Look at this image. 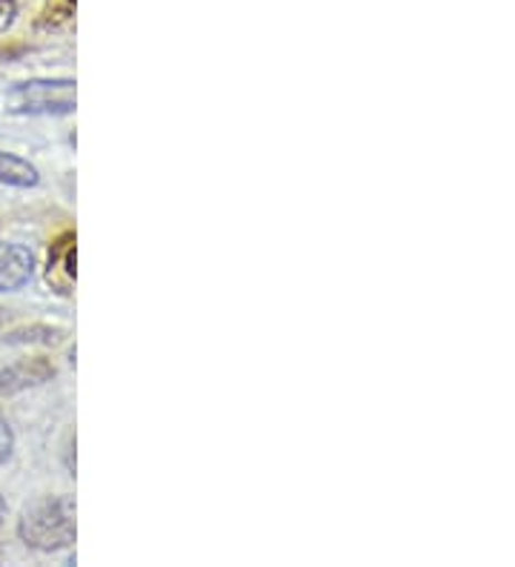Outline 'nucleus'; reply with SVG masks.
<instances>
[{
    "label": "nucleus",
    "mask_w": 515,
    "mask_h": 567,
    "mask_svg": "<svg viewBox=\"0 0 515 567\" xmlns=\"http://www.w3.org/2000/svg\"><path fill=\"white\" fill-rule=\"evenodd\" d=\"M75 498L49 496L27 507L18 522V536L23 545L41 554H55L75 542Z\"/></svg>",
    "instance_id": "obj_1"
},
{
    "label": "nucleus",
    "mask_w": 515,
    "mask_h": 567,
    "mask_svg": "<svg viewBox=\"0 0 515 567\" xmlns=\"http://www.w3.org/2000/svg\"><path fill=\"white\" fill-rule=\"evenodd\" d=\"M7 112L14 115H72L78 104V86L69 78H34L9 86L3 95Z\"/></svg>",
    "instance_id": "obj_2"
},
{
    "label": "nucleus",
    "mask_w": 515,
    "mask_h": 567,
    "mask_svg": "<svg viewBox=\"0 0 515 567\" xmlns=\"http://www.w3.org/2000/svg\"><path fill=\"white\" fill-rule=\"evenodd\" d=\"M55 379V367L47 359H27L0 367V395H18Z\"/></svg>",
    "instance_id": "obj_3"
},
{
    "label": "nucleus",
    "mask_w": 515,
    "mask_h": 567,
    "mask_svg": "<svg viewBox=\"0 0 515 567\" xmlns=\"http://www.w3.org/2000/svg\"><path fill=\"white\" fill-rule=\"evenodd\" d=\"M34 276L32 249L23 244H0V292L27 287Z\"/></svg>",
    "instance_id": "obj_4"
},
{
    "label": "nucleus",
    "mask_w": 515,
    "mask_h": 567,
    "mask_svg": "<svg viewBox=\"0 0 515 567\" xmlns=\"http://www.w3.org/2000/svg\"><path fill=\"white\" fill-rule=\"evenodd\" d=\"M75 236L66 233L55 241L52 252H49V267H47V281L55 287L58 292L69 296L72 292V284H75Z\"/></svg>",
    "instance_id": "obj_5"
},
{
    "label": "nucleus",
    "mask_w": 515,
    "mask_h": 567,
    "mask_svg": "<svg viewBox=\"0 0 515 567\" xmlns=\"http://www.w3.org/2000/svg\"><path fill=\"white\" fill-rule=\"evenodd\" d=\"M0 184L14 189H32L41 184V173L21 155L0 153Z\"/></svg>",
    "instance_id": "obj_6"
},
{
    "label": "nucleus",
    "mask_w": 515,
    "mask_h": 567,
    "mask_svg": "<svg viewBox=\"0 0 515 567\" xmlns=\"http://www.w3.org/2000/svg\"><path fill=\"white\" fill-rule=\"evenodd\" d=\"M61 330L52 327H29V330H14L7 336V344H58Z\"/></svg>",
    "instance_id": "obj_7"
},
{
    "label": "nucleus",
    "mask_w": 515,
    "mask_h": 567,
    "mask_svg": "<svg viewBox=\"0 0 515 567\" xmlns=\"http://www.w3.org/2000/svg\"><path fill=\"white\" fill-rule=\"evenodd\" d=\"M14 450V433L12 424L7 422V415H0V464H7L12 458Z\"/></svg>",
    "instance_id": "obj_8"
},
{
    "label": "nucleus",
    "mask_w": 515,
    "mask_h": 567,
    "mask_svg": "<svg viewBox=\"0 0 515 567\" xmlns=\"http://www.w3.org/2000/svg\"><path fill=\"white\" fill-rule=\"evenodd\" d=\"M14 21V0H0V29Z\"/></svg>",
    "instance_id": "obj_9"
},
{
    "label": "nucleus",
    "mask_w": 515,
    "mask_h": 567,
    "mask_svg": "<svg viewBox=\"0 0 515 567\" xmlns=\"http://www.w3.org/2000/svg\"><path fill=\"white\" fill-rule=\"evenodd\" d=\"M9 516V505H7V498L0 496V527H3V522H7Z\"/></svg>",
    "instance_id": "obj_10"
}]
</instances>
